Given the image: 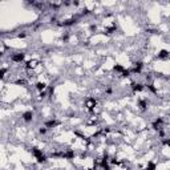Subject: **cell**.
I'll return each instance as SVG.
<instances>
[{
	"label": "cell",
	"instance_id": "1",
	"mask_svg": "<svg viewBox=\"0 0 170 170\" xmlns=\"http://www.w3.org/2000/svg\"><path fill=\"white\" fill-rule=\"evenodd\" d=\"M31 152H32L35 159H36L39 164H45V162H47V155L43 153V150H41V149L33 146L32 149H31Z\"/></svg>",
	"mask_w": 170,
	"mask_h": 170
},
{
	"label": "cell",
	"instance_id": "2",
	"mask_svg": "<svg viewBox=\"0 0 170 170\" xmlns=\"http://www.w3.org/2000/svg\"><path fill=\"white\" fill-rule=\"evenodd\" d=\"M85 108L89 110V112H95L97 108V100L93 98V97H88L85 100Z\"/></svg>",
	"mask_w": 170,
	"mask_h": 170
},
{
	"label": "cell",
	"instance_id": "3",
	"mask_svg": "<svg viewBox=\"0 0 170 170\" xmlns=\"http://www.w3.org/2000/svg\"><path fill=\"white\" fill-rule=\"evenodd\" d=\"M164 125H165L164 118H162V117H157V118H155L153 122H152V128H153L154 130L159 132V130L164 129Z\"/></svg>",
	"mask_w": 170,
	"mask_h": 170
},
{
	"label": "cell",
	"instance_id": "4",
	"mask_svg": "<svg viewBox=\"0 0 170 170\" xmlns=\"http://www.w3.org/2000/svg\"><path fill=\"white\" fill-rule=\"evenodd\" d=\"M24 58H25V53H23V52H17V53H13L11 56V61L16 62V64H20V62L24 61Z\"/></svg>",
	"mask_w": 170,
	"mask_h": 170
},
{
	"label": "cell",
	"instance_id": "5",
	"mask_svg": "<svg viewBox=\"0 0 170 170\" xmlns=\"http://www.w3.org/2000/svg\"><path fill=\"white\" fill-rule=\"evenodd\" d=\"M57 125H60V122H58L57 120H55V118L47 120L45 122H44V126H45V128H48V129H53V128H56Z\"/></svg>",
	"mask_w": 170,
	"mask_h": 170
},
{
	"label": "cell",
	"instance_id": "6",
	"mask_svg": "<svg viewBox=\"0 0 170 170\" xmlns=\"http://www.w3.org/2000/svg\"><path fill=\"white\" fill-rule=\"evenodd\" d=\"M22 118L24 122H31V121L33 120V112H31V110H27V112H24L22 114Z\"/></svg>",
	"mask_w": 170,
	"mask_h": 170
},
{
	"label": "cell",
	"instance_id": "7",
	"mask_svg": "<svg viewBox=\"0 0 170 170\" xmlns=\"http://www.w3.org/2000/svg\"><path fill=\"white\" fill-rule=\"evenodd\" d=\"M144 88H145V85L142 84V82H133V84H132V91H133L134 93L142 92Z\"/></svg>",
	"mask_w": 170,
	"mask_h": 170
},
{
	"label": "cell",
	"instance_id": "8",
	"mask_svg": "<svg viewBox=\"0 0 170 170\" xmlns=\"http://www.w3.org/2000/svg\"><path fill=\"white\" fill-rule=\"evenodd\" d=\"M157 57L159 58V60H166V58L170 57V52L166 51V49H161V51H158Z\"/></svg>",
	"mask_w": 170,
	"mask_h": 170
},
{
	"label": "cell",
	"instance_id": "9",
	"mask_svg": "<svg viewBox=\"0 0 170 170\" xmlns=\"http://www.w3.org/2000/svg\"><path fill=\"white\" fill-rule=\"evenodd\" d=\"M137 106H138V109L142 110V112H145V110H148V106H149V104L146 100H140V101L137 102Z\"/></svg>",
	"mask_w": 170,
	"mask_h": 170
},
{
	"label": "cell",
	"instance_id": "10",
	"mask_svg": "<svg viewBox=\"0 0 170 170\" xmlns=\"http://www.w3.org/2000/svg\"><path fill=\"white\" fill-rule=\"evenodd\" d=\"M113 71L116 72L117 75H122L124 72L126 71V69H125V68L122 67V65H120V64H116V65H114V67H113Z\"/></svg>",
	"mask_w": 170,
	"mask_h": 170
},
{
	"label": "cell",
	"instance_id": "11",
	"mask_svg": "<svg viewBox=\"0 0 170 170\" xmlns=\"http://www.w3.org/2000/svg\"><path fill=\"white\" fill-rule=\"evenodd\" d=\"M145 170H155V164L154 162H148V165H146V168H145Z\"/></svg>",
	"mask_w": 170,
	"mask_h": 170
},
{
	"label": "cell",
	"instance_id": "12",
	"mask_svg": "<svg viewBox=\"0 0 170 170\" xmlns=\"http://www.w3.org/2000/svg\"><path fill=\"white\" fill-rule=\"evenodd\" d=\"M48 130H49L48 128H45V126H41L40 129H39V133H40V134H47V132H48Z\"/></svg>",
	"mask_w": 170,
	"mask_h": 170
}]
</instances>
